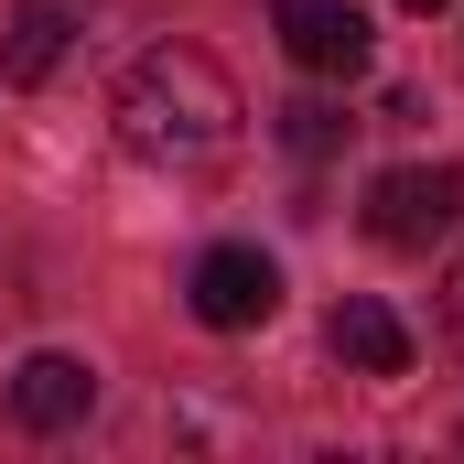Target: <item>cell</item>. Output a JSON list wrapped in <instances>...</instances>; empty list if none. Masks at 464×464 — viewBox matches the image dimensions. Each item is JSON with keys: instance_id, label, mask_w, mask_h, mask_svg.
<instances>
[{"instance_id": "obj_4", "label": "cell", "mask_w": 464, "mask_h": 464, "mask_svg": "<svg viewBox=\"0 0 464 464\" xmlns=\"http://www.w3.org/2000/svg\"><path fill=\"white\" fill-rule=\"evenodd\" d=\"M281 314V270L259 259V248H206L195 259V324H217V335H248V324H270Z\"/></svg>"}, {"instance_id": "obj_8", "label": "cell", "mask_w": 464, "mask_h": 464, "mask_svg": "<svg viewBox=\"0 0 464 464\" xmlns=\"http://www.w3.org/2000/svg\"><path fill=\"white\" fill-rule=\"evenodd\" d=\"M281 140H292L303 162H324V151L346 140V109H324V98H292V109H281Z\"/></svg>"}, {"instance_id": "obj_1", "label": "cell", "mask_w": 464, "mask_h": 464, "mask_svg": "<svg viewBox=\"0 0 464 464\" xmlns=\"http://www.w3.org/2000/svg\"><path fill=\"white\" fill-rule=\"evenodd\" d=\"M237 76L206 54V44H151L130 76H119V140L162 173H195V162H227L237 151Z\"/></svg>"}, {"instance_id": "obj_3", "label": "cell", "mask_w": 464, "mask_h": 464, "mask_svg": "<svg viewBox=\"0 0 464 464\" xmlns=\"http://www.w3.org/2000/svg\"><path fill=\"white\" fill-rule=\"evenodd\" d=\"M270 22H281V54L303 76H367V54H378V33H367L356 0H281Z\"/></svg>"}, {"instance_id": "obj_7", "label": "cell", "mask_w": 464, "mask_h": 464, "mask_svg": "<svg viewBox=\"0 0 464 464\" xmlns=\"http://www.w3.org/2000/svg\"><path fill=\"white\" fill-rule=\"evenodd\" d=\"M65 33H76L65 0H22V11H11V44H0V76H11V87H44V76L65 65Z\"/></svg>"}, {"instance_id": "obj_10", "label": "cell", "mask_w": 464, "mask_h": 464, "mask_svg": "<svg viewBox=\"0 0 464 464\" xmlns=\"http://www.w3.org/2000/svg\"><path fill=\"white\" fill-rule=\"evenodd\" d=\"M400 11H443V0H400Z\"/></svg>"}, {"instance_id": "obj_2", "label": "cell", "mask_w": 464, "mask_h": 464, "mask_svg": "<svg viewBox=\"0 0 464 464\" xmlns=\"http://www.w3.org/2000/svg\"><path fill=\"white\" fill-rule=\"evenodd\" d=\"M454 227H464V173L454 162H400V173L367 184V237L378 248L421 259V248H443Z\"/></svg>"}, {"instance_id": "obj_9", "label": "cell", "mask_w": 464, "mask_h": 464, "mask_svg": "<svg viewBox=\"0 0 464 464\" xmlns=\"http://www.w3.org/2000/svg\"><path fill=\"white\" fill-rule=\"evenodd\" d=\"M443 335L464 346V259H454V281H443Z\"/></svg>"}, {"instance_id": "obj_5", "label": "cell", "mask_w": 464, "mask_h": 464, "mask_svg": "<svg viewBox=\"0 0 464 464\" xmlns=\"http://www.w3.org/2000/svg\"><path fill=\"white\" fill-rule=\"evenodd\" d=\"M87 411H98V367H87V356L44 346V356L11 367V421H22V432H76Z\"/></svg>"}, {"instance_id": "obj_6", "label": "cell", "mask_w": 464, "mask_h": 464, "mask_svg": "<svg viewBox=\"0 0 464 464\" xmlns=\"http://www.w3.org/2000/svg\"><path fill=\"white\" fill-rule=\"evenodd\" d=\"M335 356H346L356 378H411V324L356 292V303H335Z\"/></svg>"}]
</instances>
